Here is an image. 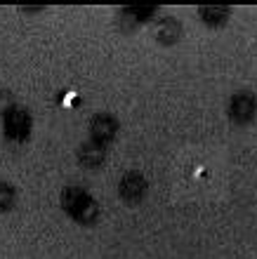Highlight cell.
<instances>
[{
    "label": "cell",
    "instance_id": "cell-5",
    "mask_svg": "<svg viewBox=\"0 0 257 259\" xmlns=\"http://www.w3.org/2000/svg\"><path fill=\"white\" fill-rule=\"evenodd\" d=\"M116 132H118V123L108 113H97L92 118V123H90V135H92V142H97V144L111 142L116 137Z\"/></svg>",
    "mask_w": 257,
    "mask_h": 259
},
{
    "label": "cell",
    "instance_id": "cell-9",
    "mask_svg": "<svg viewBox=\"0 0 257 259\" xmlns=\"http://www.w3.org/2000/svg\"><path fill=\"white\" fill-rule=\"evenodd\" d=\"M14 189L7 182H0V212H5V210H10L14 205Z\"/></svg>",
    "mask_w": 257,
    "mask_h": 259
},
{
    "label": "cell",
    "instance_id": "cell-6",
    "mask_svg": "<svg viewBox=\"0 0 257 259\" xmlns=\"http://www.w3.org/2000/svg\"><path fill=\"white\" fill-rule=\"evenodd\" d=\"M78 158L85 167H99L106 158V151H104V144H97V142H85L78 149Z\"/></svg>",
    "mask_w": 257,
    "mask_h": 259
},
{
    "label": "cell",
    "instance_id": "cell-2",
    "mask_svg": "<svg viewBox=\"0 0 257 259\" xmlns=\"http://www.w3.org/2000/svg\"><path fill=\"white\" fill-rule=\"evenodd\" d=\"M31 132V113L24 106H12L5 113V135L14 142H24Z\"/></svg>",
    "mask_w": 257,
    "mask_h": 259
},
{
    "label": "cell",
    "instance_id": "cell-1",
    "mask_svg": "<svg viewBox=\"0 0 257 259\" xmlns=\"http://www.w3.org/2000/svg\"><path fill=\"white\" fill-rule=\"evenodd\" d=\"M61 205H64V210L71 214L74 219L83 222V224H90V222H95L99 210H97V203L92 200L88 191H83L78 186H68L66 191L61 193Z\"/></svg>",
    "mask_w": 257,
    "mask_h": 259
},
{
    "label": "cell",
    "instance_id": "cell-4",
    "mask_svg": "<svg viewBox=\"0 0 257 259\" xmlns=\"http://www.w3.org/2000/svg\"><path fill=\"white\" fill-rule=\"evenodd\" d=\"M118 191H121V198L125 203H139L146 193V179L139 175V172H128L125 177L121 179L118 184Z\"/></svg>",
    "mask_w": 257,
    "mask_h": 259
},
{
    "label": "cell",
    "instance_id": "cell-3",
    "mask_svg": "<svg viewBox=\"0 0 257 259\" xmlns=\"http://www.w3.org/2000/svg\"><path fill=\"white\" fill-rule=\"evenodd\" d=\"M257 111V99L250 92H238V95L231 97L229 104V116L236 120V123H250L252 116Z\"/></svg>",
    "mask_w": 257,
    "mask_h": 259
},
{
    "label": "cell",
    "instance_id": "cell-7",
    "mask_svg": "<svg viewBox=\"0 0 257 259\" xmlns=\"http://www.w3.org/2000/svg\"><path fill=\"white\" fill-rule=\"evenodd\" d=\"M182 33V26H179V21L172 19V17H165V19L158 21V26H156V38L163 42V45H172L177 42Z\"/></svg>",
    "mask_w": 257,
    "mask_h": 259
},
{
    "label": "cell",
    "instance_id": "cell-8",
    "mask_svg": "<svg viewBox=\"0 0 257 259\" xmlns=\"http://www.w3.org/2000/svg\"><path fill=\"white\" fill-rule=\"evenodd\" d=\"M201 19L208 24V26H222L224 21H227V17H229V10L227 7H217V5H205L201 7Z\"/></svg>",
    "mask_w": 257,
    "mask_h": 259
}]
</instances>
